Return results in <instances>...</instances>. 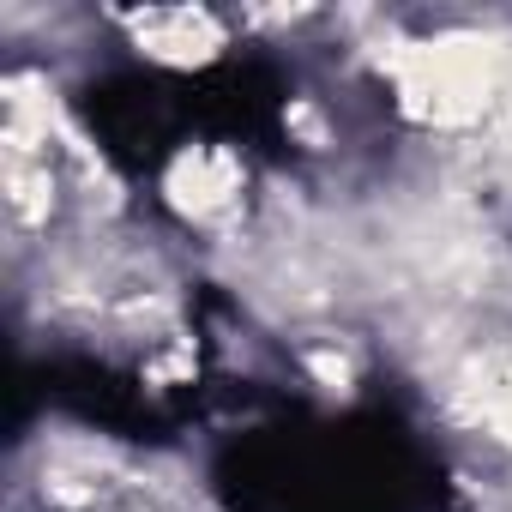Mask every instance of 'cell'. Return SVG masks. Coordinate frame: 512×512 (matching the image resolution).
I'll use <instances>...</instances> for the list:
<instances>
[{
    "label": "cell",
    "instance_id": "cell-1",
    "mask_svg": "<svg viewBox=\"0 0 512 512\" xmlns=\"http://www.w3.org/2000/svg\"><path fill=\"white\" fill-rule=\"evenodd\" d=\"M127 31H133L139 55L175 61V67H199V61H211V55L229 49V31L211 13H133Z\"/></svg>",
    "mask_w": 512,
    "mask_h": 512
}]
</instances>
